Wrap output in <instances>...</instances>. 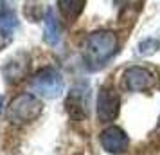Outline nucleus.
<instances>
[{
  "mask_svg": "<svg viewBox=\"0 0 160 155\" xmlns=\"http://www.w3.org/2000/svg\"><path fill=\"white\" fill-rule=\"evenodd\" d=\"M119 40L112 31H95L85 42V59L90 69H99L117 52Z\"/></svg>",
  "mask_w": 160,
  "mask_h": 155,
  "instance_id": "nucleus-1",
  "label": "nucleus"
},
{
  "mask_svg": "<svg viewBox=\"0 0 160 155\" xmlns=\"http://www.w3.org/2000/svg\"><path fill=\"white\" fill-rule=\"evenodd\" d=\"M42 110H43V105H42V101L36 96L20 94L9 105L8 117L15 125H27V123L36 121L42 116Z\"/></svg>",
  "mask_w": 160,
  "mask_h": 155,
  "instance_id": "nucleus-2",
  "label": "nucleus"
},
{
  "mask_svg": "<svg viewBox=\"0 0 160 155\" xmlns=\"http://www.w3.org/2000/svg\"><path fill=\"white\" fill-rule=\"evenodd\" d=\"M31 87L34 92H38L40 96L43 97H58L61 92H63V87H65V83H63V78H61V74L56 70V69H52V67H45L42 70H38L34 74V78H32V81H31Z\"/></svg>",
  "mask_w": 160,
  "mask_h": 155,
  "instance_id": "nucleus-3",
  "label": "nucleus"
},
{
  "mask_svg": "<svg viewBox=\"0 0 160 155\" xmlns=\"http://www.w3.org/2000/svg\"><path fill=\"white\" fill-rule=\"evenodd\" d=\"M119 106H121V97L113 89V85H102L99 89L97 96V117L101 123H112L119 116Z\"/></svg>",
  "mask_w": 160,
  "mask_h": 155,
  "instance_id": "nucleus-4",
  "label": "nucleus"
},
{
  "mask_svg": "<svg viewBox=\"0 0 160 155\" xmlns=\"http://www.w3.org/2000/svg\"><path fill=\"white\" fill-rule=\"evenodd\" d=\"M122 85L130 92H142L155 85V76L144 67H130L122 74Z\"/></svg>",
  "mask_w": 160,
  "mask_h": 155,
  "instance_id": "nucleus-5",
  "label": "nucleus"
},
{
  "mask_svg": "<svg viewBox=\"0 0 160 155\" xmlns=\"http://www.w3.org/2000/svg\"><path fill=\"white\" fill-rule=\"evenodd\" d=\"M130 139L122 128L119 126H108L106 130H102L101 133V146L104 152L113 155H121L128 150Z\"/></svg>",
  "mask_w": 160,
  "mask_h": 155,
  "instance_id": "nucleus-6",
  "label": "nucleus"
},
{
  "mask_svg": "<svg viewBox=\"0 0 160 155\" xmlns=\"http://www.w3.org/2000/svg\"><path fill=\"white\" fill-rule=\"evenodd\" d=\"M85 2H87V0H58V9H59V13H61V16H63L65 20L74 22V20L83 13Z\"/></svg>",
  "mask_w": 160,
  "mask_h": 155,
  "instance_id": "nucleus-7",
  "label": "nucleus"
},
{
  "mask_svg": "<svg viewBox=\"0 0 160 155\" xmlns=\"http://www.w3.org/2000/svg\"><path fill=\"white\" fill-rule=\"evenodd\" d=\"M25 70H27V59H22V56H18V58L11 59L8 65H6L4 74H6V78H8L9 83H16L23 78Z\"/></svg>",
  "mask_w": 160,
  "mask_h": 155,
  "instance_id": "nucleus-8",
  "label": "nucleus"
},
{
  "mask_svg": "<svg viewBox=\"0 0 160 155\" xmlns=\"http://www.w3.org/2000/svg\"><path fill=\"white\" fill-rule=\"evenodd\" d=\"M43 29H45V42L49 45H56L59 42V23L54 16V11L49 9L43 20Z\"/></svg>",
  "mask_w": 160,
  "mask_h": 155,
  "instance_id": "nucleus-9",
  "label": "nucleus"
},
{
  "mask_svg": "<svg viewBox=\"0 0 160 155\" xmlns=\"http://www.w3.org/2000/svg\"><path fill=\"white\" fill-rule=\"evenodd\" d=\"M16 16L11 9H0V33L4 36H11L13 31L16 29Z\"/></svg>",
  "mask_w": 160,
  "mask_h": 155,
  "instance_id": "nucleus-10",
  "label": "nucleus"
},
{
  "mask_svg": "<svg viewBox=\"0 0 160 155\" xmlns=\"http://www.w3.org/2000/svg\"><path fill=\"white\" fill-rule=\"evenodd\" d=\"M160 47V42L158 40H155V38H148V40H144V42H140L137 47V52L140 54V56H149V54H153V52H157Z\"/></svg>",
  "mask_w": 160,
  "mask_h": 155,
  "instance_id": "nucleus-11",
  "label": "nucleus"
},
{
  "mask_svg": "<svg viewBox=\"0 0 160 155\" xmlns=\"http://www.w3.org/2000/svg\"><path fill=\"white\" fill-rule=\"evenodd\" d=\"M2 106H4V97L0 96V112H2Z\"/></svg>",
  "mask_w": 160,
  "mask_h": 155,
  "instance_id": "nucleus-12",
  "label": "nucleus"
}]
</instances>
